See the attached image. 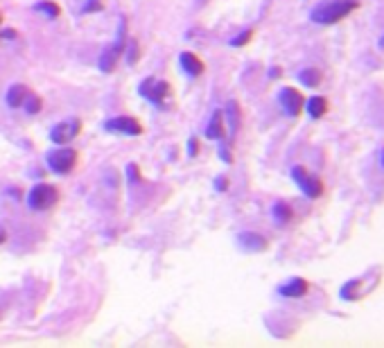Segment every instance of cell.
I'll return each instance as SVG.
<instances>
[{
    "instance_id": "cell-29",
    "label": "cell",
    "mask_w": 384,
    "mask_h": 348,
    "mask_svg": "<svg viewBox=\"0 0 384 348\" xmlns=\"http://www.w3.org/2000/svg\"><path fill=\"white\" fill-rule=\"evenodd\" d=\"M0 23H3V16H0Z\"/></svg>"
},
{
    "instance_id": "cell-21",
    "label": "cell",
    "mask_w": 384,
    "mask_h": 348,
    "mask_svg": "<svg viewBox=\"0 0 384 348\" xmlns=\"http://www.w3.org/2000/svg\"><path fill=\"white\" fill-rule=\"evenodd\" d=\"M23 106H25L27 113H38V111H41V98H38V95H34V93H30L25 98Z\"/></svg>"
},
{
    "instance_id": "cell-25",
    "label": "cell",
    "mask_w": 384,
    "mask_h": 348,
    "mask_svg": "<svg viewBox=\"0 0 384 348\" xmlns=\"http://www.w3.org/2000/svg\"><path fill=\"white\" fill-rule=\"evenodd\" d=\"M188 147H190V157H197V138H190V145H188Z\"/></svg>"
},
{
    "instance_id": "cell-22",
    "label": "cell",
    "mask_w": 384,
    "mask_h": 348,
    "mask_svg": "<svg viewBox=\"0 0 384 348\" xmlns=\"http://www.w3.org/2000/svg\"><path fill=\"white\" fill-rule=\"evenodd\" d=\"M251 36H253V32H251V30H244L242 34H237L235 38H230V45H233V48L246 45V43H249V38H251Z\"/></svg>"
},
{
    "instance_id": "cell-17",
    "label": "cell",
    "mask_w": 384,
    "mask_h": 348,
    "mask_svg": "<svg viewBox=\"0 0 384 348\" xmlns=\"http://www.w3.org/2000/svg\"><path fill=\"white\" fill-rule=\"evenodd\" d=\"M226 111H228V120H230V131H237L239 127V104L235 100H230L228 106H226Z\"/></svg>"
},
{
    "instance_id": "cell-27",
    "label": "cell",
    "mask_w": 384,
    "mask_h": 348,
    "mask_svg": "<svg viewBox=\"0 0 384 348\" xmlns=\"http://www.w3.org/2000/svg\"><path fill=\"white\" fill-rule=\"evenodd\" d=\"M5 238H7V235H5V231H0V245L5 242Z\"/></svg>"
},
{
    "instance_id": "cell-14",
    "label": "cell",
    "mask_w": 384,
    "mask_h": 348,
    "mask_svg": "<svg viewBox=\"0 0 384 348\" xmlns=\"http://www.w3.org/2000/svg\"><path fill=\"white\" fill-rule=\"evenodd\" d=\"M30 95V89H27L25 84H14L12 89L7 91V104L12 106V109H18V106H23L25 98Z\"/></svg>"
},
{
    "instance_id": "cell-16",
    "label": "cell",
    "mask_w": 384,
    "mask_h": 348,
    "mask_svg": "<svg viewBox=\"0 0 384 348\" xmlns=\"http://www.w3.org/2000/svg\"><path fill=\"white\" fill-rule=\"evenodd\" d=\"M325 109H328V102H325L323 98H319V95L307 102V113H310L312 118H321V115L325 113Z\"/></svg>"
},
{
    "instance_id": "cell-2",
    "label": "cell",
    "mask_w": 384,
    "mask_h": 348,
    "mask_svg": "<svg viewBox=\"0 0 384 348\" xmlns=\"http://www.w3.org/2000/svg\"><path fill=\"white\" fill-rule=\"evenodd\" d=\"M57 199H59V192H57L54 186L50 183H38L30 190V195H27V204H30L32 210H47L57 204Z\"/></svg>"
},
{
    "instance_id": "cell-4",
    "label": "cell",
    "mask_w": 384,
    "mask_h": 348,
    "mask_svg": "<svg viewBox=\"0 0 384 348\" xmlns=\"http://www.w3.org/2000/svg\"><path fill=\"white\" fill-rule=\"evenodd\" d=\"M138 91L142 98H147L154 104H163L170 98V84L163 80H156V77H147V80L138 86Z\"/></svg>"
},
{
    "instance_id": "cell-13",
    "label": "cell",
    "mask_w": 384,
    "mask_h": 348,
    "mask_svg": "<svg viewBox=\"0 0 384 348\" xmlns=\"http://www.w3.org/2000/svg\"><path fill=\"white\" fill-rule=\"evenodd\" d=\"M278 292H281L283 296H287V298H299V296H303L307 292V283L303 278H292L290 283L281 285Z\"/></svg>"
},
{
    "instance_id": "cell-1",
    "label": "cell",
    "mask_w": 384,
    "mask_h": 348,
    "mask_svg": "<svg viewBox=\"0 0 384 348\" xmlns=\"http://www.w3.org/2000/svg\"><path fill=\"white\" fill-rule=\"evenodd\" d=\"M355 7H357L355 0H328V3H321L319 7L312 9L310 18L319 25H332L348 16Z\"/></svg>"
},
{
    "instance_id": "cell-18",
    "label": "cell",
    "mask_w": 384,
    "mask_h": 348,
    "mask_svg": "<svg viewBox=\"0 0 384 348\" xmlns=\"http://www.w3.org/2000/svg\"><path fill=\"white\" fill-rule=\"evenodd\" d=\"M274 219L278 224H287V222L292 219V208L287 204H276L274 206Z\"/></svg>"
},
{
    "instance_id": "cell-12",
    "label": "cell",
    "mask_w": 384,
    "mask_h": 348,
    "mask_svg": "<svg viewBox=\"0 0 384 348\" xmlns=\"http://www.w3.org/2000/svg\"><path fill=\"white\" fill-rule=\"evenodd\" d=\"M206 136L210 140H222L224 138V111L213 113V118H210V122H208Z\"/></svg>"
},
{
    "instance_id": "cell-8",
    "label": "cell",
    "mask_w": 384,
    "mask_h": 348,
    "mask_svg": "<svg viewBox=\"0 0 384 348\" xmlns=\"http://www.w3.org/2000/svg\"><path fill=\"white\" fill-rule=\"evenodd\" d=\"M80 129H82L80 120H64L50 131V140L57 143V145H66V143H71L77 133H80Z\"/></svg>"
},
{
    "instance_id": "cell-24",
    "label": "cell",
    "mask_w": 384,
    "mask_h": 348,
    "mask_svg": "<svg viewBox=\"0 0 384 348\" xmlns=\"http://www.w3.org/2000/svg\"><path fill=\"white\" fill-rule=\"evenodd\" d=\"M226 183H228V181H226V177H219V179L215 181V188H217V190H226V188H228Z\"/></svg>"
},
{
    "instance_id": "cell-28",
    "label": "cell",
    "mask_w": 384,
    "mask_h": 348,
    "mask_svg": "<svg viewBox=\"0 0 384 348\" xmlns=\"http://www.w3.org/2000/svg\"><path fill=\"white\" fill-rule=\"evenodd\" d=\"M382 168H384V152H382Z\"/></svg>"
},
{
    "instance_id": "cell-10",
    "label": "cell",
    "mask_w": 384,
    "mask_h": 348,
    "mask_svg": "<svg viewBox=\"0 0 384 348\" xmlns=\"http://www.w3.org/2000/svg\"><path fill=\"white\" fill-rule=\"evenodd\" d=\"M179 61H181V68H184L186 75H190V77H199L201 73H204V61H201L197 55L184 52L179 57Z\"/></svg>"
},
{
    "instance_id": "cell-23",
    "label": "cell",
    "mask_w": 384,
    "mask_h": 348,
    "mask_svg": "<svg viewBox=\"0 0 384 348\" xmlns=\"http://www.w3.org/2000/svg\"><path fill=\"white\" fill-rule=\"evenodd\" d=\"M127 177H129L131 181H136V179H138V168H136V166H129V170H127Z\"/></svg>"
},
{
    "instance_id": "cell-9",
    "label": "cell",
    "mask_w": 384,
    "mask_h": 348,
    "mask_svg": "<svg viewBox=\"0 0 384 348\" xmlns=\"http://www.w3.org/2000/svg\"><path fill=\"white\" fill-rule=\"evenodd\" d=\"M278 100H281V106L287 115H299L303 109V95L296 89H283L278 93Z\"/></svg>"
},
{
    "instance_id": "cell-26",
    "label": "cell",
    "mask_w": 384,
    "mask_h": 348,
    "mask_svg": "<svg viewBox=\"0 0 384 348\" xmlns=\"http://www.w3.org/2000/svg\"><path fill=\"white\" fill-rule=\"evenodd\" d=\"M269 75H272V80H276V77L281 75V68H272V73H269Z\"/></svg>"
},
{
    "instance_id": "cell-6",
    "label": "cell",
    "mask_w": 384,
    "mask_h": 348,
    "mask_svg": "<svg viewBox=\"0 0 384 348\" xmlns=\"http://www.w3.org/2000/svg\"><path fill=\"white\" fill-rule=\"evenodd\" d=\"M124 41H127V38H124V25H120V34H118V38H115V43L109 45L107 50L102 52V57H100L102 73H111L115 68V64H118V59L124 52Z\"/></svg>"
},
{
    "instance_id": "cell-20",
    "label": "cell",
    "mask_w": 384,
    "mask_h": 348,
    "mask_svg": "<svg viewBox=\"0 0 384 348\" xmlns=\"http://www.w3.org/2000/svg\"><path fill=\"white\" fill-rule=\"evenodd\" d=\"M36 12H43L47 18H57V16L61 14V9H59V5L47 3V0H45V3H38V5H36Z\"/></svg>"
},
{
    "instance_id": "cell-11",
    "label": "cell",
    "mask_w": 384,
    "mask_h": 348,
    "mask_svg": "<svg viewBox=\"0 0 384 348\" xmlns=\"http://www.w3.org/2000/svg\"><path fill=\"white\" fill-rule=\"evenodd\" d=\"M237 245L244 251H265L267 249V240L258 233H239L237 235Z\"/></svg>"
},
{
    "instance_id": "cell-7",
    "label": "cell",
    "mask_w": 384,
    "mask_h": 348,
    "mask_svg": "<svg viewBox=\"0 0 384 348\" xmlns=\"http://www.w3.org/2000/svg\"><path fill=\"white\" fill-rule=\"evenodd\" d=\"M104 129L113 133H122V136H140L142 124L136 118H129V115H118V118L104 122Z\"/></svg>"
},
{
    "instance_id": "cell-15",
    "label": "cell",
    "mask_w": 384,
    "mask_h": 348,
    "mask_svg": "<svg viewBox=\"0 0 384 348\" xmlns=\"http://www.w3.org/2000/svg\"><path fill=\"white\" fill-rule=\"evenodd\" d=\"M299 80H301L303 86H310V89H314V86L321 84V73L316 68H305V71L299 73Z\"/></svg>"
},
{
    "instance_id": "cell-19",
    "label": "cell",
    "mask_w": 384,
    "mask_h": 348,
    "mask_svg": "<svg viewBox=\"0 0 384 348\" xmlns=\"http://www.w3.org/2000/svg\"><path fill=\"white\" fill-rule=\"evenodd\" d=\"M129 43H124V55H127V61L133 66L138 61V55H140V50H138V43L133 41V38H127Z\"/></svg>"
},
{
    "instance_id": "cell-5",
    "label": "cell",
    "mask_w": 384,
    "mask_h": 348,
    "mask_svg": "<svg viewBox=\"0 0 384 348\" xmlns=\"http://www.w3.org/2000/svg\"><path fill=\"white\" fill-rule=\"evenodd\" d=\"M292 177L294 181L299 183V188L305 192L310 199H316V197H321V192H323V186H321V181L314 177V174H310L305 168L301 166H296L292 168Z\"/></svg>"
},
{
    "instance_id": "cell-3",
    "label": "cell",
    "mask_w": 384,
    "mask_h": 348,
    "mask_svg": "<svg viewBox=\"0 0 384 348\" xmlns=\"http://www.w3.org/2000/svg\"><path fill=\"white\" fill-rule=\"evenodd\" d=\"M77 163V154L71 147H59L47 154V166L57 174H68Z\"/></svg>"
}]
</instances>
